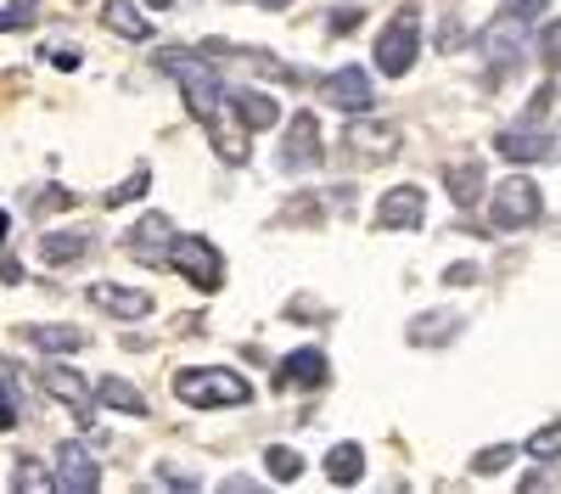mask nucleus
Instances as JSON below:
<instances>
[{"label":"nucleus","mask_w":561,"mask_h":494,"mask_svg":"<svg viewBox=\"0 0 561 494\" xmlns=\"http://www.w3.org/2000/svg\"><path fill=\"white\" fill-rule=\"evenodd\" d=\"M528 456H534V461H561V422L528 433Z\"/></svg>","instance_id":"obj_27"},{"label":"nucleus","mask_w":561,"mask_h":494,"mask_svg":"<svg viewBox=\"0 0 561 494\" xmlns=\"http://www.w3.org/2000/svg\"><path fill=\"white\" fill-rule=\"evenodd\" d=\"M28 7H0V34H12V28H28Z\"/></svg>","instance_id":"obj_35"},{"label":"nucleus","mask_w":561,"mask_h":494,"mask_svg":"<svg viewBox=\"0 0 561 494\" xmlns=\"http://www.w3.org/2000/svg\"><path fill=\"white\" fill-rule=\"evenodd\" d=\"M90 253V231H45L39 237V259L45 264H79Z\"/></svg>","instance_id":"obj_22"},{"label":"nucleus","mask_w":561,"mask_h":494,"mask_svg":"<svg viewBox=\"0 0 561 494\" xmlns=\"http://www.w3.org/2000/svg\"><path fill=\"white\" fill-rule=\"evenodd\" d=\"M102 28H113L118 39H152V18L135 0H102Z\"/></svg>","instance_id":"obj_19"},{"label":"nucleus","mask_w":561,"mask_h":494,"mask_svg":"<svg viewBox=\"0 0 561 494\" xmlns=\"http://www.w3.org/2000/svg\"><path fill=\"white\" fill-rule=\"evenodd\" d=\"M500 158H511V163H545L550 152H556V135L545 129V124H511V129H500Z\"/></svg>","instance_id":"obj_13"},{"label":"nucleus","mask_w":561,"mask_h":494,"mask_svg":"<svg viewBox=\"0 0 561 494\" xmlns=\"http://www.w3.org/2000/svg\"><path fill=\"white\" fill-rule=\"evenodd\" d=\"M96 399L107 404V411H124V416H147V393H140L135 382H124V377H102V382H96Z\"/></svg>","instance_id":"obj_23"},{"label":"nucleus","mask_w":561,"mask_h":494,"mask_svg":"<svg viewBox=\"0 0 561 494\" xmlns=\"http://www.w3.org/2000/svg\"><path fill=\"white\" fill-rule=\"evenodd\" d=\"M62 208H73V192H68V186H39V192L28 197V214H34V219L62 214Z\"/></svg>","instance_id":"obj_28"},{"label":"nucleus","mask_w":561,"mask_h":494,"mask_svg":"<svg viewBox=\"0 0 561 494\" xmlns=\"http://www.w3.org/2000/svg\"><path fill=\"white\" fill-rule=\"evenodd\" d=\"M415 57H421V12L415 7H399L393 23L377 34V68L388 79H404L415 68Z\"/></svg>","instance_id":"obj_4"},{"label":"nucleus","mask_w":561,"mask_h":494,"mask_svg":"<svg viewBox=\"0 0 561 494\" xmlns=\"http://www.w3.org/2000/svg\"><path fill=\"white\" fill-rule=\"evenodd\" d=\"M90 303L118 314V321H140V314H152L147 292H140V287H118V282H96V287H90Z\"/></svg>","instance_id":"obj_16"},{"label":"nucleus","mask_w":561,"mask_h":494,"mask_svg":"<svg viewBox=\"0 0 561 494\" xmlns=\"http://www.w3.org/2000/svg\"><path fill=\"white\" fill-rule=\"evenodd\" d=\"M545 7H550V0H505V12H511V18H523V23H534Z\"/></svg>","instance_id":"obj_34"},{"label":"nucleus","mask_w":561,"mask_h":494,"mask_svg":"<svg viewBox=\"0 0 561 494\" xmlns=\"http://www.w3.org/2000/svg\"><path fill=\"white\" fill-rule=\"evenodd\" d=\"M39 388L51 393V399H62L68 411L79 416V427H90V416H96V388H90V377H79L73 366H62V359H45L39 366Z\"/></svg>","instance_id":"obj_7"},{"label":"nucleus","mask_w":561,"mask_h":494,"mask_svg":"<svg viewBox=\"0 0 561 494\" xmlns=\"http://www.w3.org/2000/svg\"><path fill=\"white\" fill-rule=\"evenodd\" d=\"M39 354H79V348H90V332H79V326H18Z\"/></svg>","instance_id":"obj_21"},{"label":"nucleus","mask_w":561,"mask_h":494,"mask_svg":"<svg viewBox=\"0 0 561 494\" xmlns=\"http://www.w3.org/2000/svg\"><path fill=\"white\" fill-rule=\"evenodd\" d=\"M230 113L242 118V129H275L280 124V102L264 96V90H248V84L230 90Z\"/></svg>","instance_id":"obj_17"},{"label":"nucleus","mask_w":561,"mask_h":494,"mask_svg":"<svg viewBox=\"0 0 561 494\" xmlns=\"http://www.w3.org/2000/svg\"><path fill=\"white\" fill-rule=\"evenodd\" d=\"M18 427V388L12 377H0V433H12Z\"/></svg>","instance_id":"obj_32"},{"label":"nucleus","mask_w":561,"mask_h":494,"mask_svg":"<svg viewBox=\"0 0 561 494\" xmlns=\"http://www.w3.org/2000/svg\"><path fill=\"white\" fill-rule=\"evenodd\" d=\"M57 489L62 494H96L102 489V461L90 456V449L79 444V438H68V444H57Z\"/></svg>","instance_id":"obj_11"},{"label":"nucleus","mask_w":561,"mask_h":494,"mask_svg":"<svg viewBox=\"0 0 561 494\" xmlns=\"http://www.w3.org/2000/svg\"><path fill=\"white\" fill-rule=\"evenodd\" d=\"M264 467H270V478L275 483H298V472H304V461H298V449H270V456H264Z\"/></svg>","instance_id":"obj_29"},{"label":"nucleus","mask_w":561,"mask_h":494,"mask_svg":"<svg viewBox=\"0 0 561 494\" xmlns=\"http://www.w3.org/2000/svg\"><path fill=\"white\" fill-rule=\"evenodd\" d=\"M545 214V197L528 174H505L489 192V225L494 231H528V225Z\"/></svg>","instance_id":"obj_3"},{"label":"nucleus","mask_w":561,"mask_h":494,"mask_svg":"<svg viewBox=\"0 0 561 494\" xmlns=\"http://www.w3.org/2000/svg\"><path fill=\"white\" fill-rule=\"evenodd\" d=\"M460 326H466V321H460L455 309H427V314H415V321H410V343H415V348H444Z\"/></svg>","instance_id":"obj_18"},{"label":"nucleus","mask_w":561,"mask_h":494,"mask_svg":"<svg viewBox=\"0 0 561 494\" xmlns=\"http://www.w3.org/2000/svg\"><path fill=\"white\" fill-rule=\"evenodd\" d=\"M421 219H427V192H421V186L382 192V203H377V225H382V231H415Z\"/></svg>","instance_id":"obj_15"},{"label":"nucleus","mask_w":561,"mask_h":494,"mask_svg":"<svg viewBox=\"0 0 561 494\" xmlns=\"http://www.w3.org/2000/svg\"><path fill=\"white\" fill-rule=\"evenodd\" d=\"M152 7H169V0H152Z\"/></svg>","instance_id":"obj_42"},{"label":"nucleus","mask_w":561,"mask_h":494,"mask_svg":"<svg viewBox=\"0 0 561 494\" xmlns=\"http://www.w3.org/2000/svg\"><path fill=\"white\" fill-rule=\"evenodd\" d=\"M12 489H18V494H51V489H57V467H45L39 456H23V461L12 467Z\"/></svg>","instance_id":"obj_25"},{"label":"nucleus","mask_w":561,"mask_h":494,"mask_svg":"<svg viewBox=\"0 0 561 494\" xmlns=\"http://www.w3.org/2000/svg\"><path fill=\"white\" fill-rule=\"evenodd\" d=\"M320 96H325V107H337V113H370L377 107V96H370V73L365 68H337V73H325V84H320Z\"/></svg>","instance_id":"obj_12"},{"label":"nucleus","mask_w":561,"mask_h":494,"mask_svg":"<svg viewBox=\"0 0 561 494\" xmlns=\"http://www.w3.org/2000/svg\"><path fill=\"white\" fill-rule=\"evenodd\" d=\"M399 124H382V118H370L365 124V113H354V124H348V135H343V147L354 152V158H365V163H388V158H399Z\"/></svg>","instance_id":"obj_10"},{"label":"nucleus","mask_w":561,"mask_h":494,"mask_svg":"<svg viewBox=\"0 0 561 494\" xmlns=\"http://www.w3.org/2000/svg\"><path fill=\"white\" fill-rule=\"evenodd\" d=\"M158 68L185 90V107H192V118L208 129V141L225 163H248V135H242V118L230 113V90L214 79V68L197 57V51H185V45H163L158 51Z\"/></svg>","instance_id":"obj_1"},{"label":"nucleus","mask_w":561,"mask_h":494,"mask_svg":"<svg viewBox=\"0 0 561 494\" xmlns=\"http://www.w3.org/2000/svg\"><path fill=\"white\" fill-rule=\"evenodd\" d=\"M51 68H62V73H73V68H79V51H68V45H62V51H51Z\"/></svg>","instance_id":"obj_40"},{"label":"nucleus","mask_w":561,"mask_h":494,"mask_svg":"<svg viewBox=\"0 0 561 494\" xmlns=\"http://www.w3.org/2000/svg\"><path fill=\"white\" fill-rule=\"evenodd\" d=\"M325 478H332L337 489H354L365 478V449L359 444H337L332 456H325Z\"/></svg>","instance_id":"obj_24"},{"label":"nucleus","mask_w":561,"mask_h":494,"mask_svg":"<svg viewBox=\"0 0 561 494\" xmlns=\"http://www.w3.org/2000/svg\"><path fill=\"white\" fill-rule=\"evenodd\" d=\"M348 28H359V12L354 7H337L332 12V34H348Z\"/></svg>","instance_id":"obj_38"},{"label":"nucleus","mask_w":561,"mask_h":494,"mask_svg":"<svg viewBox=\"0 0 561 494\" xmlns=\"http://www.w3.org/2000/svg\"><path fill=\"white\" fill-rule=\"evenodd\" d=\"M0 282H7V287H18V282H23V264H18L12 253H0Z\"/></svg>","instance_id":"obj_39"},{"label":"nucleus","mask_w":561,"mask_h":494,"mask_svg":"<svg viewBox=\"0 0 561 494\" xmlns=\"http://www.w3.org/2000/svg\"><path fill=\"white\" fill-rule=\"evenodd\" d=\"M158 478H163V483H169V489H197V483H203V478H197V472H180V467H163V472H158Z\"/></svg>","instance_id":"obj_36"},{"label":"nucleus","mask_w":561,"mask_h":494,"mask_svg":"<svg viewBox=\"0 0 561 494\" xmlns=\"http://www.w3.org/2000/svg\"><path fill=\"white\" fill-rule=\"evenodd\" d=\"M550 107H556V84H539V90H534V102H528V124H545Z\"/></svg>","instance_id":"obj_33"},{"label":"nucleus","mask_w":561,"mask_h":494,"mask_svg":"<svg viewBox=\"0 0 561 494\" xmlns=\"http://www.w3.org/2000/svg\"><path fill=\"white\" fill-rule=\"evenodd\" d=\"M7 231H12V219H7V208H0V242H7Z\"/></svg>","instance_id":"obj_41"},{"label":"nucleus","mask_w":561,"mask_h":494,"mask_svg":"<svg viewBox=\"0 0 561 494\" xmlns=\"http://www.w3.org/2000/svg\"><path fill=\"white\" fill-rule=\"evenodd\" d=\"M320 118L304 107V113H293L287 118V135H280V152H275V163L287 169V174H304V169H314L320 163Z\"/></svg>","instance_id":"obj_9"},{"label":"nucleus","mask_w":561,"mask_h":494,"mask_svg":"<svg viewBox=\"0 0 561 494\" xmlns=\"http://www.w3.org/2000/svg\"><path fill=\"white\" fill-rule=\"evenodd\" d=\"M523 18H494L489 28H483V57H489V79H517V68H523Z\"/></svg>","instance_id":"obj_8"},{"label":"nucleus","mask_w":561,"mask_h":494,"mask_svg":"<svg viewBox=\"0 0 561 494\" xmlns=\"http://www.w3.org/2000/svg\"><path fill=\"white\" fill-rule=\"evenodd\" d=\"M444 186H449L455 208H478V203H483V163H472V158L449 163V169H444Z\"/></svg>","instance_id":"obj_20"},{"label":"nucleus","mask_w":561,"mask_h":494,"mask_svg":"<svg viewBox=\"0 0 561 494\" xmlns=\"http://www.w3.org/2000/svg\"><path fill=\"white\" fill-rule=\"evenodd\" d=\"M325 377H332V359H325L320 348H293V354L275 366V388H293V393H309V388H320Z\"/></svg>","instance_id":"obj_14"},{"label":"nucleus","mask_w":561,"mask_h":494,"mask_svg":"<svg viewBox=\"0 0 561 494\" xmlns=\"http://www.w3.org/2000/svg\"><path fill=\"white\" fill-rule=\"evenodd\" d=\"M539 57H545L550 73H561V18L545 23V34H539Z\"/></svg>","instance_id":"obj_31"},{"label":"nucleus","mask_w":561,"mask_h":494,"mask_svg":"<svg viewBox=\"0 0 561 494\" xmlns=\"http://www.w3.org/2000/svg\"><path fill=\"white\" fill-rule=\"evenodd\" d=\"M444 282H449V287H472V282H478V264H449Z\"/></svg>","instance_id":"obj_37"},{"label":"nucleus","mask_w":561,"mask_h":494,"mask_svg":"<svg viewBox=\"0 0 561 494\" xmlns=\"http://www.w3.org/2000/svg\"><path fill=\"white\" fill-rule=\"evenodd\" d=\"M511 461H517V444H489V449H478V456H472V472L478 478H500Z\"/></svg>","instance_id":"obj_26"},{"label":"nucleus","mask_w":561,"mask_h":494,"mask_svg":"<svg viewBox=\"0 0 561 494\" xmlns=\"http://www.w3.org/2000/svg\"><path fill=\"white\" fill-rule=\"evenodd\" d=\"M169 264H174L197 292H219V287H225V253H219L208 237H180Z\"/></svg>","instance_id":"obj_6"},{"label":"nucleus","mask_w":561,"mask_h":494,"mask_svg":"<svg viewBox=\"0 0 561 494\" xmlns=\"http://www.w3.org/2000/svg\"><path fill=\"white\" fill-rule=\"evenodd\" d=\"M174 219L169 214H140L135 225H129V237H124V253L135 259V264H147V269H163L169 259H174Z\"/></svg>","instance_id":"obj_5"},{"label":"nucleus","mask_w":561,"mask_h":494,"mask_svg":"<svg viewBox=\"0 0 561 494\" xmlns=\"http://www.w3.org/2000/svg\"><path fill=\"white\" fill-rule=\"evenodd\" d=\"M174 399L192 404V411H219V404H248L253 388L248 377L225 366H192V371H174Z\"/></svg>","instance_id":"obj_2"},{"label":"nucleus","mask_w":561,"mask_h":494,"mask_svg":"<svg viewBox=\"0 0 561 494\" xmlns=\"http://www.w3.org/2000/svg\"><path fill=\"white\" fill-rule=\"evenodd\" d=\"M147 186H152V169H147V163H140V169H135V174L124 180V186H113V192H107L102 203H107V208H124V203H135V197H140V192H147Z\"/></svg>","instance_id":"obj_30"}]
</instances>
